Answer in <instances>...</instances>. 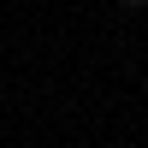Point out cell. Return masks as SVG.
Segmentation results:
<instances>
[{
  "label": "cell",
  "instance_id": "1",
  "mask_svg": "<svg viewBox=\"0 0 148 148\" xmlns=\"http://www.w3.org/2000/svg\"><path fill=\"white\" fill-rule=\"evenodd\" d=\"M125 6H148V0H125Z\"/></svg>",
  "mask_w": 148,
  "mask_h": 148
}]
</instances>
